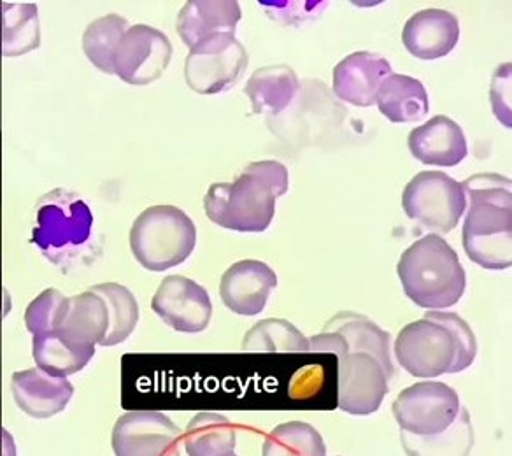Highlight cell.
<instances>
[{"label": "cell", "instance_id": "f1b7e54d", "mask_svg": "<svg viewBox=\"0 0 512 456\" xmlns=\"http://www.w3.org/2000/svg\"><path fill=\"white\" fill-rule=\"evenodd\" d=\"M262 456H327V448L313 425L288 421L265 437Z\"/></svg>", "mask_w": 512, "mask_h": 456}, {"label": "cell", "instance_id": "2e32d148", "mask_svg": "<svg viewBox=\"0 0 512 456\" xmlns=\"http://www.w3.org/2000/svg\"><path fill=\"white\" fill-rule=\"evenodd\" d=\"M276 286L278 276L269 265L260 260H241L223 274L221 300L232 313L256 316L264 311Z\"/></svg>", "mask_w": 512, "mask_h": 456}, {"label": "cell", "instance_id": "4316f807", "mask_svg": "<svg viewBox=\"0 0 512 456\" xmlns=\"http://www.w3.org/2000/svg\"><path fill=\"white\" fill-rule=\"evenodd\" d=\"M41 29L36 4H2V55L20 57L37 50Z\"/></svg>", "mask_w": 512, "mask_h": 456}, {"label": "cell", "instance_id": "484cf974", "mask_svg": "<svg viewBox=\"0 0 512 456\" xmlns=\"http://www.w3.org/2000/svg\"><path fill=\"white\" fill-rule=\"evenodd\" d=\"M183 444L188 456H235L234 425L221 414H195Z\"/></svg>", "mask_w": 512, "mask_h": 456}, {"label": "cell", "instance_id": "1f68e13d", "mask_svg": "<svg viewBox=\"0 0 512 456\" xmlns=\"http://www.w3.org/2000/svg\"><path fill=\"white\" fill-rule=\"evenodd\" d=\"M507 90H511V72L505 76H500V72H497V78L493 79L491 85L493 113L497 114L505 127H511V95H507Z\"/></svg>", "mask_w": 512, "mask_h": 456}, {"label": "cell", "instance_id": "d4e9b609", "mask_svg": "<svg viewBox=\"0 0 512 456\" xmlns=\"http://www.w3.org/2000/svg\"><path fill=\"white\" fill-rule=\"evenodd\" d=\"M400 441L409 456H469L474 448V428L465 407L451 427L441 434L411 435L402 432Z\"/></svg>", "mask_w": 512, "mask_h": 456}, {"label": "cell", "instance_id": "8fae6325", "mask_svg": "<svg viewBox=\"0 0 512 456\" xmlns=\"http://www.w3.org/2000/svg\"><path fill=\"white\" fill-rule=\"evenodd\" d=\"M248 62V51L235 36L214 37L188 53L186 85L200 95L225 92L239 81Z\"/></svg>", "mask_w": 512, "mask_h": 456}, {"label": "cell", "instance_id": "277c9868", "mask_svg": "<svg viewBox=\"0 0 512 456\" xmlns=\"http://www.w3.org/2000/svg\"><path fill=\"white\" fill-rule=\"evenodd\" d=\"M397 272L411 302L432 311L455 306L467 288L458 253L439 234H428L407 248Z\"/></svg>", "mask_w": 512, "mask_h": 456}, {"label": "cell", "instance_id": "e0dca14e", "mask_svg": "<svg viewBox=\"0 0 512 456\" xmlns=\"http://www.w3.org/2000/svg\"><path fill=\"white\" fill-rule=\"evenodd\" d=\"M390 74L392 65L386 58L370 51H356L335 65V95L351 106H374L379 86Z\"/></svg>", "mask_w": 512, "mask_h": 456}, {"label": "cell", "instance_id": "4dcf8cb0", "mask_svg": "<svg viewBox=\"0 0 512 456\" xmlns=\"http://www.w3.org/2000/svg\"><path fill=\"white\" fill-rule=\"evenodd\" d=\"M69 304L71 299H67L64 293L58 292L55 288L41 293L30 302L25 311V325L29 328L30 334L36 337L60 330L69 311Z\"/></svg>", "mask_w": 512, "mask_h": 456}, {"label": "cell", "instance_id": "d6a6232c", "mask_svg": "<svg viewBox=\"0 0 512 456\" xmlns=\"http://www.w3.org/2000/svg\"><path fill=\"white\" fill-rule=\"evenodd\" d=\"M169 456H181V455H179V451H176V453H172V455H169Z\"/></svg>", "mask_w": 512, "mask_h": 456}, {"label": "cell", "instance_id": "f546056e", "mask_svg": "<svg viewBox=\"0 0 512 456\" xmlns=\"http://www.w3.org/2000/svg\"><path fill=\"white\" fill-rule=\"evenodd\" d=\"M127 30V20L120 15L102 16L86 27L83 51L99 71L114 74V55Z\"/></svg>", "mask_w": 512, "mask_h": 456}, {"label": "cell", "instance_id": "9a60e30c", "mask_svg": "<svg viewBox=\"0 0 512 456\" xmlns=\"http://www.w3.org/2000/svg\"><path fill=\"white\" fill-rule=\"evenodd\" d=\"M392 337L374 321L362 314L339 313L323 327V332L309 339L314 353H341L344 350H363L374 353L386 364H393L390 355Z\"/></svg>", "mask_w": 512, "mask_h": 456}, {"label": "cell", "instance_id": "cb8c5ba5", "mask_svg": "<svg viewBox=\"0 0 512 456\" xmlns=\"http://www.w3.org/2000/svg\"><path fill=\"white\" fill-rule=\"evenodd\" d=\"M95 355V346L78 344L60 330L34 337V360L41 371L57 378H69L85 369Z\"/></svg>", "mask_w": 512, "mask_h": 456}, {"label": "cell", "instance_id": "603a6c76", "mask_svg": "<svg viewBox=\"0 0 512 456\" xmlns=\"http://www.w3.org/2000/svg\"><path fill=\"white\" fill-rule=\"evenodd\" d=\"M299 86V78L292 67L267 65L253 72L244 92L251 100L253 113L279 114L292 104Z\"/></svg>", "mask_w": 512, "mask_h": 456}, {"label": "cell", "instance_id": "7a4b0ae2", "mask_svg": "<svg viewBox=\"0 0 512 456\" xmlns=\"http://www.w3.org/2000/svg\"><path fill=\"white\" fill-rule=\"evenodd\" d=\"M288 192V169L276 160L249 164L234 183H214L204 197L207 218L234 232H265L276 200Z\"/></svg>", "mask_w": 512, "mask_h": 456}, {"label": "cell", "instance_id": "44dd1931", "mask_svg": "<svg viewBox=\"0 0 512 456\" xmlns=\"http://www.w3.org/2000/svg\"><path fill=\"white\" fill-rule=\"evenodd\" d=\"M409 150L421 164L455 167L467 158L469 148L462 127L439 114L414 129L407 139Z\"/></svg>", "mask_w": 512, "mask_h": 456}, {"label": "cell", "instance_id": "3957f363", "mask_svg": "<svg viewBox=\"0 0 512 456\" xmlns=\"http://www.w3.org/2000/svg\"><path fill=\"white\" fill-rule=\"evenodd\" d=\"M469 211L463 248L474 264L504 271L512 265V183L500 174H476L463 181Z\"/></svg>", "mask_w": 512, "mask_h": 456}, {"label": "cell", "instance_id": "ffe728a7", "mask_svg": "<svg viewBox=\"0 0 512 456\" xmlns=\"http://www.w3.org/2000/svg\"><path fill=\"white\" fill-rule=\"evenodd\" d=\"M460 39L458 18L446 9H425L407 20L402 41L421 60H437L455 50Z\"/></svg>", "mask_w": 512, "mask_h": 456}, {"label": "cell", "instance_id": "ac0fdd59", "mask_svg": "<svg viewBox=\"0 0 512 456\" xmlns=\"http://www.w3.org/2000/svg\"><path fill=\"white\" fill-rule=\"evenodd\" d=\"M241 18V6L234 0H192L179 11L176 29L181 41L193 50L214 37L235 36Z\"/></svg>", "mask_w": 512, "mask_h": 456}, {"label": "cell", "instance_id": "5b68a950", "mask_svg": "<svg viewBox=\"0 0 512 456\" xmlns=\"http://www.w3.org/2000/svg\"><path fill=\"white\" fill-rule=\"evenodd\" d=\"M137 321L139 306L134 293L118 283H102L71 297L60 332L83 346H116L127 341Z\"/></svg>", "mask_w": 512, "mask_h": 456}, {"label": "cell", "instance_id": "52a82bcc", "mask_svg": "<svg viewBox=\"0 0 512 456\" xmlns=\"http://www.w3.org/2000/svg\"><path fill=\"white\" fill-rule=\"evenodd\" d=\"M402 206L411 220L432 232L448 234L463 218L467 195L462 183L441 171L420 172L402 193Z\"/></svg>", "mask_w": 512, "mask_h": 456}, {"label": "cell", "instance_id": "8992f818", "mask_svg": "<svg viewBox=\"0 0 512 456\" xmlns=\"http://www.w3.org/2000/svg\"><path fill=\"white\" fill-rule=\"evenodd\" d=\"M195 243V223L176 206L148 207L130 228V250L151 272L169 271L183 264L192 255Z\"/></svg>", "mask_w": 512, "mask_h": 456}, {"label": "cell", "instance_id": "ba28073f", "mask_svg": "<svg viewBox=\"0 0 512 456\" xmlns=\"http://www.w3.org/2000/svg\"><path fill=\"white\" fill-rule=\"evenodd\" d=\"M337 402L342 411L353 416L376 413L390 392L395 367L374 353L344 350L337 353Z\"/></svg>", "mask_w": 512, "mask_h": 456}, {"label": "cell", "instance_id": "83f0119b", "mask_svg": "<svg viewBox=\"0 0 512 456\" xmlns=\"http://www.w3.org/2000/svg\"><path fill=\"white\" fill-rule=\"evenodd\" d=\"M242 351L248 353H307L309 339L290 321L271 318L258 321L244 335Z\"/></svg>", "mask_w": 512, "mask_h": 456}, {"label": "cell", "instance_id": "30bf717a", "mask_svg": "<svg viewBox=\"0 0 512 456\" xmlns=\"http://www.w3.org/2000/svg\"><path fill=\"white\" fill-rule=\"evenodd\" d=\"M392 409L402 432L435 435L455 423L462 406L451 386L441 381H423L400 393Z\"/></svg>", "mask_w": 512, "mask_h": 456}, {"label": "cell", "instance_id": "9c48e42d", "mask_svg": "<svg viewBox=\"0 0 512 456\" xmlns=\"http://www.w3.org/2000/svg\"><path fill=\"white\" fill-rule=\"evenodd\" d=\"M93 214L85 200L65 190H53L37 206L32 241L48 257L83 244L92 236Z\"/></svg>", "mask_w": 512, "mask_h": 456}, {"label": "cell", "instance_id": "7402d4cb", "mask_svg": "<svg viewBox=\"0 0 512 456\" xmlns=\"http://www.w3.org/2000/svg\"><path fill=\"white\" fill-rule=\"evenodd\" d=\"M377 107L392 123L423 120L428 114L427 88L406 74H390L377 92Z\"/></svg>", "mask_w": 512, "mask_h": 456}, {"label": "cell", "instance_id": "4fadbf2b", "mask_svg": "<svg viewBox=\"0 0 512 456\" xmlns=\"http://www.w3.org/2000/svg\"><path fill=\"white\" fill-rule=\"evenodd\" d=\"M181 428L157 411L127 413L113 428L116 456H169L179 451Z\"/></svg>", "mask_w": 512, "mask_h": 456}, {"label": "cell", "instance_id": "836d02e7", "mask_svg": "<svg viewBox=\"0 0 512 456\" xmlns=\"http://www.w3.org/2000/svg\"><path fill=\"white\" fill-rule=\"evenodd\" d=\"M235 456H237V455H235Z\"/></svg>", "mask_w": 512, "mask_h": 456}, {"label": "cell", "instance_id": "6da1fadb", "mask_svg": "<svg viewBox=\"0 0 512 456\" xmlns=\"http://www.w3.org/2000/svg\"><path fill=\"white\" fill-rule=\"evenodd\" d=\"M395 357L414 378L458 374L474 364L477 339L460 314L428 311L423 320L400 330Z\"/></svg>", "mask_w": 512, "mask_h": 456}, {"label": "cell", "instance_id": "d6986e66", "mask_svg": "<svg viewBox=\"0 0 512 456\" xmlns=\"http://www.w3.org/2000/svg\"><path fill=\"white\" fill-rule=\"evenodd\" d=\"M11 392L16 406L30 418L46 420L62 413L74 395V386L67 378H57L37 369L15 372L11 379Z\"/></svg>", "mask_w": 512, "mask_h": 456}, {"label": "cell", "instance_id": "7c38bea8", "mask_svg": "<svg viewBox=\"0 0 512 456\" xmlns=\"http://www.w3.org/2000/svg\"><path fill=\"white\" fill-rule=\"evenodd\" d=\"M172 57V44L162 30L134 25L114 55V74L128 85H150L162 78Z\"/></svg>", "mask_w": 512, "mask_h": 456}, {"label": "cell", "instance_id": "5bb4252c", "mask_svg": "<svg viewBox=\"0 0 512 456\" xmlns=\"http://www.w3.org/2000/svg\"><path fill=\"white\" fill-rule=\"evenodd\" d=\"M153 311L176 332H204L213 316V304L204 286L185 276H167L151 300Z\"/></svg>", "mask_w": 512, "mask_h": 456}]
</instances>
